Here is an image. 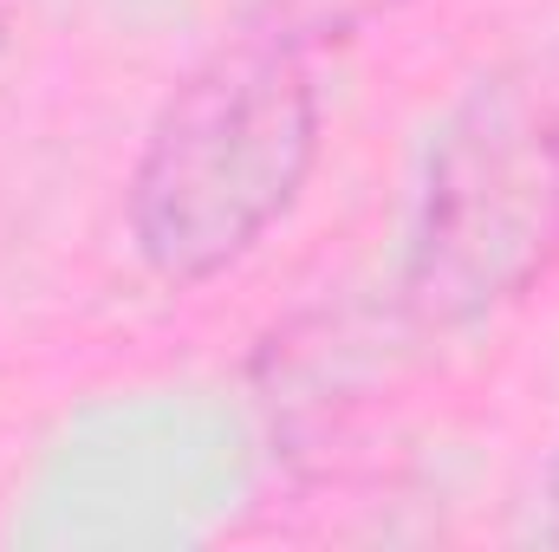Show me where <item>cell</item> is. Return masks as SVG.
<instances>
[{
    "label": "cell",
    "instance_id": "obj_4",
    "mask_svg": "<svg viewBox=\"0 0 559 552\" xmlns=\"http://www.w3.org/2000/svg\"><path fill=\"white\" fill-rule=\"evenodd\" d=\"M0 46H7V0H0Z\"/></svg>",
    "mask_w": 559,
    "mask_h": 552
},
{
    "label": "cell",
    "instance_id": "obj_1",
    "mask_svg": "<svg viewBox=\"0 0 559 552\" xmlns=\"http://www.w3.org/2000/svg\"><path fill=\"white\" fill-rule=\"evenodd\" d=\"M319 163V85L293 39L241 33L215 46L150 118L124 221L156 279L202 286L248 261L293 215Z\"/></svg>",
    "mask_w": 559,
    "mask_h": 552
},
{
    "label": "cell",
    "instance_id": "obj_2",
    "mask_svg": "<svg viewBox=\"0 0 559 552\" xmlns=\"http://www.w3.org/2000/svg\"><path fill=\"white\" fill-rule=\"evenodd\" d=\"M559 267V98L534 72L462 92L423 163L397 305L417 332H462Z\"/></svg>",
    "mask_w": 559,
    "mask_h": 552
},
{
    "label": "cell",
    "instance_id": "obj_3",
    "mask_svg": "<svg viewBox=\"0 0 559 552\" xmlns=\"http://www.w3.org/2000/svg\"><path fill=\"white\" fill-rule=\"evenodd\" d=\"M540 501H547V514H540V540L559 547V448H554V461H547V494H540Z\"/></svg>",
    "mask_w": 559,
    "mask_h": 552
}]
</instances>
